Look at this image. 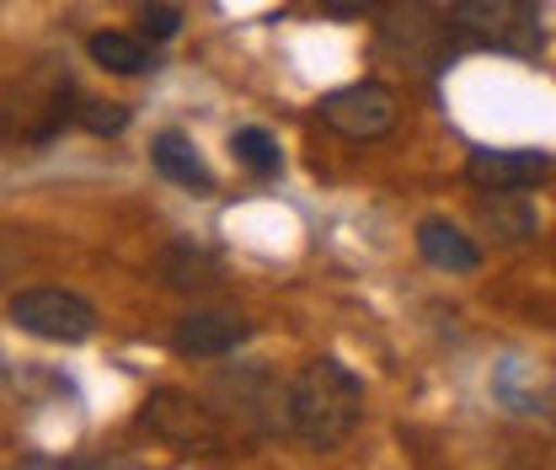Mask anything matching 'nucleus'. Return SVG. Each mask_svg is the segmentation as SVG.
<instances>
[{"label":"nucleus","instance_id":"obj_1","mask_svg":"<svg viewBox=\"0 0 556 470\" xmlns=\"http://www.w3.org/2000/svg\"><path fill=\"white\" fill-rule=\"evenodd\" d=\"M364 422V380L338 364V358H311L294 380H289V433L316 449L332 455Z\"/></svg>","mask_w":556,"mask_h":470},{"label":"nucleus","instance_id":"obj_2","mask_svg":"<svg viewBox=\"0 0 556 470\" xmlns=\"http://www.w3.org/2000/svg\"><path fill=\"white\" fill-rule=\"evenodd\" d=\"M208 402L219 411V422H236V433H247V439L289 433V385L274 369H257V364L219 369L208 380Z\"/></svg>","mask_w":556,"mask_h":470},{"label":"nucleus","instance_id":"obj_3","mask_svg":"<svg viewBox=\"0 0 556 470\" xmlns=\"http://www.w3.org/2000/svg\"><path fill=\"white\" fill-rule=\"evenodd\" d=\"M450 27H455V38L492 49V54H514V60H535L546 43L535 0H455Z\"/></svg>","mask_w":556,"mask_h":470},{"label":"nucleus","instance_id":"obj_4","mask_svg":"<svg viewBox=\"0 0 556 470\" xmlns=\"http://www.w3.org/2000/svg\"><path fill=\"white\" fill-rule=\"evenodd\" d=\"M450 33H455L450 16H439L428 0H396V5L380 11V49L396 54L402 65L428 69V75H439V69L455 65Z\"/></svg>","mask_w":556,"mask_h":470},{"label":"nucleus","instance_id":"obj_5","mask_svg":"<svg viewBox=\"0 0 556 470\" xmlns=\"http://www.w3.org/2000/svg\"><path fill=\"white\" fill-rule=\"evenodd\" d=\"M139 428L172 449H219L225 444V422L219 411L188 391H155L139 406Z\"/></svg>","mask_w":556,"mask_h":470},{"label":"nucleus","instance_id":"obj_6","mask_svg":"<svg viewBox=\"0 0 556 470\" xmlns=\"http://www.w3.org/2000/svg\"><path fill=\"white\" fill-rule=\"evenodd\" d=\"M316 118L332 129V135L353 139V144H369V139H386L396 129V91L380 86V80H353L338 86L316 102Z\"/></svg>","mask_w":556,"mask_h":470},{"label":"nucleus","instance_id":"obj_7","mask_svg":"<svg viewBox=\"0 0 556 470\" xmlns=\"http://www.w3.org/2000/svg\"><path fill=\"white\" fill-rule=\"evenodd\" d=\"M11 321L27 336L65 342V347H75V342H86V336L97 332L91 300H80V294H70V289H22V294L11 300Z\"/></svg>","mask_w":556,"mask_h":470},{"label":"nucleus","instance_id":"obj_8","mask_svg":"<svg viewBox=\"0 0 556 470\" xmlns=\"http://www.w3.org/2000/svg\"><path fill=\"white\" fill-rule=\"evenodd\" d=\"M252 336V321L236 316V310H188L177 327H172V353L177 358H225L236 353L241 342Z\"/></svg>","mask_w":556,"mask_h":470},{"label":"nucleus","instance_id":"obj_9","mask_svg":"<svg viewBox=\"0 0 556 470\" xmlns=\"http://www.w3.org/2000/svg\"><path fill=\"white\" fill-rule=\"evenodd\" d=\"M552 166V155L541 150H471L466 155V177L482 193H525L530 182H541Z\"/></svg>","mask_w":556,"mask_h":470},{"label":"nucleus","instance_id":"obj_10","mask_svg":"<svg viewBox=\"0 0 556 470\" xmlns=\"http://www.w3.org/2000/svg\"><path fill=\"white\" fill-rule=\"evenodd\" d=\"M150 166H155L166 182L188 188V193H214V172L204 166V155L193 150V139H182L177 129L150 139Z\"/></svg>","mask_w":556,"mask_h":470},{"label":"nucleus","instance_id":"obj_11","mask_svg":"<svg viewBox=\"0 0 556 470\" xmlns=\"http://www.w3.org/2000/svg\"><path fill=\"white\" fill-rule=\"evenodd\" d=\"M417 252L444 272H477L482 268L477 241H471L460 225H450V219H422V225H417Z\"/></svg>","mask_w":556,"mask_h":470},{"label":"nucleus","instance_id":"obj_12","mask_svg":"<svg viewBox=\"0 0 556 470\" xmlns=\"http://www.w3.org/2000/svg\"><path fill=\"white\" fill-rule=\"evenodd\" d=\"M155 268H161V278L172 289H208V283H219V257L204 252V246H193V241H172L155 257Z\"/></svg>","mask_w":556,"mask_h":470},{"label":"nucleus","instance_id":"obj_13","mask_svg":"<svg viewBox=\"0 0 556 470\" xmlns=\"http://www.w3.org/2000/svg\"><path fill=\"white\" fill-rule=\"evenodd\" d=\"M91 60L102 69H113V75H144V69H155L150 60V49H144V38L135 33H91Z\"/></svg>","mask_w":556,"mask_h":470},{"label":"nucleus","instance_id":"obj_14","mask_svg":"<svg viewBox=\"0 0 556 470\" xmlns=\"http://www.w3.org/2000/svg\"><path fill=\"white\" fill-rule=\"evenodd\" d=\"M482 225L497 241H530L535 236V208L519 193H492V199H482Z\"/></svg>","mask_w":556,"mask_h":470},{"label":"nucleus","instance_id":"obj_15","mask_svg":"<svg viewBox=\"0 0 556 470\" xmlns=\"http://www.w3.org/2000/svg\"><path fill=\"white\" fill-rule=\"evenodd\" d=\"M230 150H236V161L252 172V177H278L283 172V155H278V144H274V135L268 129H236L230 135Z\"/></svg>","mask_w":556,"mask_h":470},{"label":"nucleus","instance_id":"obj_16","mask_svg":"<svg viewBox=\"0 0 556 470\" xmlns=\"http://www.w3.org/2000/svg\"><path fill=\"white\" fill-rule=\"evenodd\" d=\"M129 118H135V113H129L124 102H86V107L75 113V124H80L86 135H124Z\"/></svg>","mask_w":556,"mask_h":470},{"label":"nucleus","instance_id":"obj_17","mask_svg":"<svg viewBox=\"0 0 556 470\" xmlns=\"http://www.w3.org/2000/svg\"><path fill=\"white\" fill-rule=\"evenodd\" d=\"M139 33H144L150 43H172V38L182 33V11H177V5H166V0H155V5H144V11H139Z\"/></svg>","mask_w":556,"mask_h":470},{"label":"nucleus","instance_id":"obj_18","mask_svg":"<svg viewBox=\"0 0 556 470\" xmlns=\"http://www.w3.org/2000/svg\"><path fill=\"white\" fill-rule=\"evenodd\" d=\"M327 16H364V11H380L386 0H316Z\"/></svg>","mask_w":556,"mask_h":470}]
</instances>
